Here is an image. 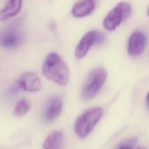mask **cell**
Listing matches in <instances>:
<instances>
[{"label":"cell","instance_id":"cell-4","mask_svg":"<svg viewBox=\"0 0 149 149\" xmlns=\"http://www.w3.org/2000/svg\"><path fill=\"white\" fill-rule=\"evenodd\" d=\"M131 5L128 2H121L112 9L103 21L104 27L109 31L115 30L127 19L131 13Z\"/></svg>","mask_w":149,"mask_h":149},{"label":"cell","instance_id":"cell-3","mask_svg":"<svg viewBox=\"0 0 149 149\" xmlns=\"http://www.w3.org/2000/svg\"><path fill=\"white\" fill-rule=\"evenodd\" d=\"M107 77V72L102 68H97L90 72L81 91V97L84 100L93 98L100 90Z\"/></svg>","mask_w":149,"mask_h":149},{"label":"cell","instance_id":"cell-9","mask_svg":"<svg viewBox=\"0 0 149 149\" xmlns=\"http://www.w3.org/2000/svg\"><path fill=\"white\" fill-rule=\"evenodd\" d=\"M62 108V101L58 96L52 97L48 102L44 113L45 120L51 122L56 119L60 115Z\"/></svg>","mask_w":149,"mask_h":149},{"label":"cell","instance_id":"cell-12","mask_svg":"<svg viewBox=\"0 0 149 149\" xmlns=\"http://www.w3.org/2000/svg\"><path fill=\"white\" fill-rule=\"evenodd\" d=\"M63 144V134L59 131L51 133L45 139L43 149H61Z\"/></svg>","mask_w":149,"mask_h":149},{"label":"cell","instance_id":"cell-8","mask_svg":"<svg viewBox=\"0 0 149 149\" xmlns=\"http://www.w3.org/2000/svg\"><path fill=\"white\" fill-rule=\"evenodd\" d=\"M147 44V37L140 31L133 32L127 44V52L131 56H137L144 51Z\"/></svg>","mask_w":149,"mask_h":149},{"label":"cell","instance_id":"cell-15","mask_svg":"<svg viewBox=\"0 0 149 149\" xmlns=\"http://www.w3.org/2000/svg\"><path fill=\"white\" fill-rule=\"evenodd\" d=\"M146 100H147V105H148V106L149 107V92H148V94H147V95Z\"/></svg>","mask_w":149,"mask_h":149},{"label":"cell","instance_id":"cell-1","mask_svg":"<svg viewBox=\"0 0 149 149\" xmlns=\"http://www.w3.org/2000/svg\"><path fill=\"white\" fill-rule=\"evenodd\" d=\"M43 74L60 86L66 85L69 80L68 67L61 57L55 52L49 53L42 65Z\"/></svg>","mask_w":149,"mask_h":149},{"label":"cell","instance_id":"cell-13","mask_svg":"<svg viewBox=\"0 0 149 149\" xmlns=\"http://www.w3.org/2000/svg\"><path fill=\"white\" fill-rule=\"evenodd\" d=\"M30 105L28 102L25 100L19 101L14 108V114L17 117H21L24 115L29 111Z\"/></svg>","mask_w":149,"mask_h":149},{"label":"cell","instance_id":"cell-10","mask_svg":"<svg viewBox=\"0 0 149 149\" xmlns=\"http://www.w3.org/2000/svg\"><path fill=\"white\" fill-rule=\"evenodd\" d=\"M94 8V0H79L73 6L72 13L75 17H84L91 13Z\"/></svg>","mask_w":149,"mask_h":149},{"label":"cell","instance_id":"cell-6","mask_svg":"<svg viewBox=\"0 0 149 149\" xmlns=\"http://www.w3.org/2000/svg\"><path fill=\"white\" fill-rule=\"evenodd\" d=\"M23 41V34L17 26L4 29L0 33V45L5 48H14Z\"/></svg>","mask_w":149,"mask_h":149},{"label":"cell","instance_id":"cell-14","mask_svg":"<svg viewBox=\"0 0 149 149\" xmlns=\"http://www.w3.org/2000/svg\"><path fill=\"white\" fill-rule=\"evenodd\" d=\"M136 139H130L127 140L126 141L122 144L118 149H132V147L134 146L136 143Z\"/></svg>","mask_w":149,"mask_h":149},{"label":"cell","instance_id":"cell-11","mask_svg":"<svg viewBox=\"0 0 149 149\" xmlns=\"http://www.w3.org/2000/svg\"><path fill=\"white\" fill-rule=\"evenodd\" d=\"M22 0H9L6 5L0 11V20H5L15 16L20 11Z\"/></svg>","mask_w":149,"mask_h":149},{"label":"cell","instance_id":"cell-7","mask_svg":"<svg viewBox=\"0 0 149 149\" xmlns=\"http://www.w3.org/2000/svg\"><path fill=\"white\" fill-rule=\"evenodd\" d=\"M13 86L17 90L22 89L26 91L34 92L40 90L42 84L37 75L33 72H26L19 76Z\"/></svg>","mask_w":149,"mask_h":149},{"label":"cell","instance_id":"cell-5","mask_svg":"<svg viewBox=\"0 0 149 149\" xmlns=\"http://www.w3.org/2000/svg\"><path fill=\"white\" fill-rule=\"evenodd\" d=\"M105 40L104 35L98 31L87 32L81 38L75 49V56L79 59L83 58L93 45L100 44Z\"/></svg>","mask_w":149,"mask_h":149},{"label":"cell","instance_id":"cell-16","mask_svg":"<svg viewBox=\"0 0 149 149\" xmlns=\"http://www.w3.org/2000/svg\"><path fill=\"white\" fill-rule=\"evenodd\" d=\"M137 149H147V148L144 147H138Z\"/></svg>","mask_w":149,"mask_h":149},{"label":"cell","instance_id":"cell-17","mask_svg":"<svg viewBox=\"0 0 149 149\" xmlns=\"http://www.w3.org/2000/svg\"><path fill=\"white\" fill-rule=\"evenodd\" d=\"M147 13H148V15L149 16V8H148V12Z\"/></svg>","mask_w":149,"mask_h":149},{"label":"cell","instance_id":"cell-2","mask_svg":"<svg viewBox=\"0 0 149 149\" xmlns=\"http://www.w3.org/2000/svg\"><path fill=\"white\" fill-rule=\"evenodd\" d=\"M103 112L102 108L94 107L80 115L75 122L74 129L76 134L80 138L86 137L100 120Z\"/></svg>","mask_w":149,"mask_h":149}]
</instances>
